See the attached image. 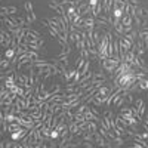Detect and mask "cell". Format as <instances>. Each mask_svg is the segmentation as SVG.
<instances>
[{
  "instance_id": "obj_24",
  "label": "cell",
  "mask_w": 148,
  "mask_h": 148,
  "mask_svg": "<svg viewBox=\"0 0 148 148\" xmlns=\"http://www.w3.org/2000/svg\"><path fill=\"white\" fill-rule=\"evenodd\" d=\"M90 110L93 111V114H96L98 117H101V114H99V111H98V108H96V105H95V107H90Z\"/></svg>"
},
{
  "instance_id": "obj_18",
  "label": "cell",
  "mask_w": 148,
  "mask_h": 148,
  "mask_svg": "<svg viewBox=\"0 0 148 148\" xmlns=\"http://www.w3.org/2000/svg\"><path fill=\"white\" fill-rule=\"evenodd\" d=\"M126 101H127V102H129L130 105H132V104L135 102V98H133V93H132V92H129V93H127V98H126Z\"/></svg>"
},
{
  "instance_id": "obj_4",
  "label": "cell",
  "mask_w": 148,
  "mask_h": 148,
  "mask_svg": "<svg viewBox=\"0 0 148 148\" xmlns=\"http://www.w3.org/2000/svg\"><path fill=\"white\" fill-rule=\"evenodd\" d=\"M133 104H135V107H136V110H138V114H139V120H142V117H144V114H145V104H144V99H141V98H138V99L135 101Z\"/></svg>"
},
{
  "instance_id": "obj_27",
  "label": "cell",
  "mask_w": 148,
  "mask_h": 148,
  "mask_svg": "<svg viewBox=\"0 0 148 148\" xmlns=\"http://www.w3.org/2000/svg\"><path fill=\"white\" fill-rule=\"evenodd\" d=\"M145 71H147V73H148V64H147V67H145Z\"/></svg>"
},
{
  "instance_id": "obj_13",
  "label": "cell",
  "mask_w": 148,
  "mask_h": 148,
  "mask_svg": "<svg viewBox=\"0 0 148 148\" xmlns=\"http://www.w3.org/2000/svg\"><path fill=\"white\" fill-rule=\"evenodd\" d=\"M49 90H51L52 93H61V92H62L64 89H62V86H61L59 83H52V86H51V89H49Z\"/></svg>"
},
{
  "instance_id": "obj_17",
  "label": "cell",
  "mask_w": 148,
  "mask_h": 148,
  "mask_svg": "<svg viewBox=\"0 0 148 148\" xmlns=\"http://www.w3.org/2000/svg\"><path fill=\"white\" fill-rule=\"evenodd\" d=\"M51 139H59V132L56 129H52L51 132Z\"/></svg>"
},
{
  "instance_id": "obj_11",
  "label": "cell",
  "mask_w": 148,
  "mask_h": 148,
  "mask_svg": "<svg viewBox=\"0 0 148 148\" xmlns=\"http://www.w3.org/2000/svg\"><path fill=\"white\" fill-rule=\"evenodd\" d=\"M125 138L123 136H114L113 138V147H121V145H125Z\"/></svg>"
},
{
  "instance_id": "obj_10",
  "label": "cell",
  "mask_w": 148,
  "mask_h": 148,
  "mask_svg": "<svg viewBox=\"0 0 148 148\" xmlns=\"http://www.w3.org/2000/svg\"><path fill=\"white\" fill-rule=\"evenodd\" d=\"M138 84L141 90H148V77H144V79H138Z\"/></svg>"
},
{
  "instance_id": "obj_15",
  "label": "cell",
  "mask_w": 148,
  "mask_h": 148,
  "mask_svg": "<svg viewBox=\"0 0 148 148\" xmlns=\"http://www.w3.org/2000/svg\"><path fill=\"white\" fill-rule=\"evenodd\" d=\"M56 61H59V62H64L68 65V55H58L56 56Z\"/></svg>"
},
{
  "instance_id": "obj_16",
  "label": "cell",
  "mask_w": 148,
  "mask_h": 148,
  "mask_svg": "<svg viewBox=\"0 0 148 148\" xmlns=\"http://www.w3.org/2000/svg\"><path fill=\"white\" fill-rule=\"evenodd\" d=\"M74 120H76L77 123H82V121H84L86 119H84V114H82V113H76V114H74Z\"/></svg>"
},
{
  "instance_id": "obj_6",
  "label": "cell",
  "mask_w": 148,
  "mask_h": 148,
  "mask_svg": "<svg viewBox=\"0 0 148 148\" xmlns=\"http://www.w3.org/2000/svg\"><path fill=\"white\" fill-rule=\"evenodd\" d=\"M92 80H93V82H105V80H107L105 71H101V70H98L96 73H93V76H92Z\"/></svg>"
},
{
  "instance_id": "obj_19",
  "label": "cell",
  "mask_w": 148,
  "mask_h": 148,
  "mask_svg": "<svg viewBox=\"0 0 148 148\" xmlns=\"http://www.w3.org/2000/svg\"><path fill=\"white\" fill-rule=\"evenodd\" d=\"M25 19H27V24H28V25H31L33 22H36V21L33 19V16H31V15L28 14V12H27V14H25Z\"/></svg>"
},
{
  "instance_id": "obj_21",
  "label": "cell",
  "mask_w": 148,
  "mask_h": 148,
  "mask_svg": "<svg viewBox=\"0 0 148 148\" xmlns=\"http://www.w3.org/2000/svg\"><path fill=\"white\" fill-rule=\"evenodd\" d=\"M82 145H83V147H86V148H92V147H93V144H92L90 141H83V142H82Z\"/></svg>"
},
{
  "instance_id": "obj_3",
  "label": "cell",
  "mask_w": 148,
  "mask_h": 148,
  "mask_svg": "<svg viewBox=\"0 0 148 148\" xmlns=\"http://www.w3.org/2000/svg\"><path fill=\"white\" fill-rule=\"evenodd\" d=\"M68 129H70V133L76 135V136H80V135H83V130L79 127V123L76 120H73L68 123Z\"/></svg>"
},
{
  "instance_id": "obj_25",
  "label": "cell",
  "mask_w": 148,
  "mask_h": 148,
  "mask_svg": "<svg viewBox=\"0 0 148 148\" xmlns=\"http://www.w3.org/2000/svg\"><path fill=\"white\" fill-rule=\"evenodd\" d=\"M144 129L145 130H148V114L145 116V119H144Z\"/></svg>"
},
{
  "instance_id": "obj_12",
  "label": "cell",
  "mask_w": 148,
  "mask_h": 148,
  "mask_svg": "<svg viewBox=\"0 0 148 148\" xmlns=\"http://www.w3.org/2000/svg\"><path fill=\"white\" fill-rule=\"evenodd\" d=\"M123 15H125V10H121V9H119V8H113V18L121 19Z\"/></svg>"
},
{
  "instance_id": "obj_1",
  "label": "cell",
  "mask_w": 148,
  "mask_h": 148,
  "mask_svg": "<svg viewBox=\"0 0 148 148\" xmlns=\"http://www.w3.org/2000/svg\"><path fill=\"white\" fill-rule=\"evenodd\" d=\"M120 62H121V61L120 59H116V58H105L102 61V70L105 73L111 74V73L116 71V68L120 65Z\"/></svg>"
},
{
  "instance_id": "obj_22",
  "label": "cell",
  "mask_w": 148,
  "mask_h": 148,
  "mask_svg": "<svg viewBox=\"0 0 148 148\" xmlns=\"http://www.w3.org/2000/svg\"><path fill=\"white\" fill-rule=\"evenodd\" d=\"M129 3L133 5V6H139L141 5V0H129Z\"/></svg>"
},
{
  "instance_id": "obj_9",
  "label": "cell",
  "mask_w": 148,
  "mask_h": 148,
  "mask_svg": "<svg viewBox=\"0 0 148 148\" xmlns=\"http://www.w3.org/2000/svg\"><path fill=\"white\" fill-rule=\"evenodd\" d=\"M9 67H12L10 59L6 58V56H2V61H0V68H2V71H6Z\"/></svg>"
},
{
  "instance_id": "obj_26",
  "label": "cell",
  "mask_w": 148,
  "mask_h": 148,
  "mask_svg": "<svg viewBox=\"0 0 148 148\" xmlns=\"http://www.w3.org/2000/svg\"><path fill=\"white\" fill-rule=\"evenodd\" d=\"M139 136H141V138H144V139H148V130H145V132L139 133Z\"/></svg>"
},
{
  "instance_id": "obj_20",
  "label": "cell",
  "mask_w": 148,
  "mask_h": 148,
  "mask_svg": "<svg viewBox=\"0 0 148 148\" xmlns=\"http://www.w3.org/2000/svg\"><path fill=\"white\" fill-rule=\"evenodd\" d=\"M8 9H9V15H15L16 12H18V8L16 6H9Z\"/></svg>"
},
{
  "instance_id": "obj_2",
  "label": "cell",
  "mask_w": 148,
  "mask_h": 148,
  "mask_svg": "<svg viewBox=\"0 0 148 148\" xmlns=\"http://www.w3.org/2000/svg\"><path fill=\"white\" fill-rule=\"evenodd\" d=\"M12 42H14V36L8 30H5V27H2V31H0V45H2V47L9 49L12 46Z\"/></svg>"
},
{
  "instance_id": "obj_7",
  "label": "cell",
  "mask_w": 148,
  "mask_h": 148,
  "mask_svg": "<svg viewBox=\"0 0 148 148\" xmlns=\"http://www.w3.org/2000/svg\"><path fill=\"white\" fill-rule=\"evenodd\" d=\"M76 73H77V70H76V68H71V70H68V71L65 73V76H62V79L65 80V83L71 82L74 77H76Z\"/></svg>"
},
{
  "instance_id": "obj_8",
  "label": "cell",
  "mask_w": 148,
  "mask_h": 148,
  "mask_svg": "<svg viewBox=\"0 0 148 148\" xmlns=\"http://www.w3.org/2000/svg\"><path fill=\"white\" fill-rule=\"evenodd\" d=\"M121 24H123V27H127V25H133V18L130 14H125L121 18Z\"/></svg>"
},
{
  "instance_id": "obj_28",
  "label": "cell",
  "mask_w": 148,
  "mask_h": 148,
  "mask_svg": "<svg viewBox=\"0 0 148 148\" xmlns=\"http://www.w3.org/2000/svg\"><path fill=\"white\" fill-rule=\"evenodd\" d=\"M123 2H129V0H123Z\"/></svg>"
},
{
  "instance_id": "obj_14",
  "label": "cell",
  "mask_w": 148,
  "mask_h": 148,
  "mask_svg": "<svg viewBox=\"0 0 148 148\" xmlns=\"http://www.w3.org/2000/svg\"><path fill=\"white\" fill-rule=\"evenodd\" d=\"M16 55V49H14V47H9V49H6V52L3 53V56H6V58H9V59H12Z\"/></svg>"
},
{
  "instance_id": "obj_23",
  "label": "cell",
  "mask_w": 148,
  "mask_h": 148,
  "mask_svg": "<svg viewBox=\"0 0 148 148\" xmlns=\"http://www.w3.org/2000/svg\"><path fill=\"white\" fill-rule=\"evenodd\" d=\"M99 2H101V0H89V5H90L92 8H95V6H96L98 3H99Z\"/></svg>"
},
{
  "instance_id": "obj_5",
  "label": "cell",
  "mask_w": 148,
  "mask_h": 148,
  "mask_svg": "<svg viewBox=\"0 0 148 148\" xmlns=\"http://www.w3.org/2000/svg\"><path fill=\"white\" fill-rule=\"evenodd\" d=\"M89 8V0H83L82 3H79L77 5V8H76V12L77 14H80L82 16L84 15V12H86V9Z\"/></svg>"
}]
</instances>
